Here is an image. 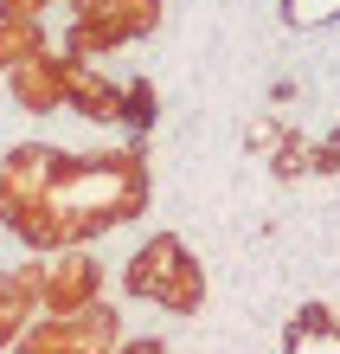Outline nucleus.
<instances>
[{
  "label": "nucleus",
  "instance_id": "obj_1",
  "mask_svg": "<svg viewBox=\"0 0 340 354\" xmlns=\"http://www.w3.org/2000/svg\"><path fill=\"white\" fill-rule=\"evenodd\" d=\"M52 180H32L26 161L7 168V187H0V206L13 213V225L26 239H83L103 232V225H122L141 213L148 180L135 155H97V161H58L46 155Z\"/></svg>",
  "mask_w": 340,
  "mask_h": 354
},
{
  "label": "nucleus",
  "instance_id": "obj_2",
  "mask_svg": "<svg viewBox=\"0 0 340 354\" xmlns=\"http://www.w3.org/2000/svg\"><path fill=\"white\" fill-rule=\"evenodd\" d=\"M129 290L135 297H148V303H161V309H199V297H206V283H199V264L186 258V245L174 239V232H161V239H148L141 252L129 258Z\"/></svg>",
  "mask_w": 340,
  "mask_h": 354
},
{
  "label": "nucleus",
  "instance_id": "obj_3",
  "mask_svg": "<svg viewBox=\"0 0 340 354\" xmlns=\"http://www.w3.org/2000/svg\"><path fill=\"white\" fill-rule=\"evenodd\" d=\"M110 348H116V316L110 309H71L58 328L26 342V354H110Z\"/></svg>",
  "mask_w": 340,
  "mask_h": 354
},
{
  "label": "nucleus",
  "instance_id": "obj_4",
  "mask_svg": "<svg viewBox=\"0 0 340 354\" xmlns=\"http://www.w3.org/2000/svg\"><path fill=\"white\" fill-rule=\"evenodd\" d=\"M289 354H340V322L328 309H302V322L289 335Z\"/></svg>",
  "mask_w": 340,
  "mask_h": 354
},
{
  "label": "nucleus",
  "instance_id": "obj_5",
  "mask_svg": "<svg viewBox=\"0 0 340 354\" xmlns=\"http://www.w3.org/2000/svg\"><path fill=\"white\" fill-rule=\"evenodd\" d=\"M65 97L77 110H90V116H116L122 110V97L103 84V77H90V71H65Z\"/></svg>",
  "mask_w": 340,
  "mask_h": 354
},
{
  "label": "nucleus",
  "instance_id": "obj_6",
  "mask_svg": "<svg viewBox=\"0 0 340 354\" xmlns=\"http://www.w3.org/2000/svg\"><path fill=\"white\" fill-rule=\"evenodd\" d=\"M90 297H97V264H90V258H83V264H65V270L52 277V303H58V309H83Z\"/></svg>",
  "mask_w": 340,
  "mask_h": 354
},
{
  "label": "nucleus",
  "instance_id": "obj_7",
  "mask_svg": "<svg viewBox=\"0 0 340 354\" xmlns=\"http://www.w3.org/2000/svg\"><path fill=\"white\" fill-rule=\"evenodd\" d=\"M289 26H328V19L340 13V0H289Z\"/></svg>",
  "mask_w": 340,
  "mask_h": 354
},
{
  "label": "nucleus",
  "instance_id": "obj_8",
  "mask_svg": "<svg viewBox=\"0 0 340 354\" xmlns=\"http://www.w3.org/2000/svg\"><path fill=\"white\" fill-rule=\"evenodd\" d=\"M308 168V149L302 142H289V149H276V174H302Z\"/></svg>",
  "mask_w": 340,
  "mask_h": 354
},
{
  "label": "nucleus",
  "instance_id": "obj_9",
  "mask_svg": "<svg viewBox=\"0 0 340 354\" xmlns=\"http://www.w3.org/2000/svg\"><path fill=\"white\" fill-rule=\"evenodd\" d=\"M19 7H46V0H7V13H19Z\"/></svg>",
  "mask_w": 340,
  "mask_h": 354
}]
</instances>
